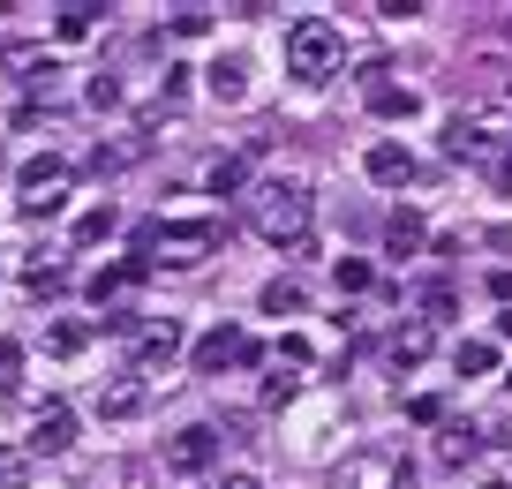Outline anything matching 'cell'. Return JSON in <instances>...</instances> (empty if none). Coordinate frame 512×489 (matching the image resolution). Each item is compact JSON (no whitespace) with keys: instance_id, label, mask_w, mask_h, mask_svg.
<instances>
[{"instance_id":"cell-33","label":"cell","mask_w":512,"mask_h":489,"mask_svg":"<svg viewBox=\"0 0 512 489\" xmlns=\"http://www.w3.org/2000/svg\"><path fill=\"white\" fill-rule=\"evenodd\" d=\"M407 414H415V422H445V399L422 392V399H407Z\"/></svg>"},{"instance_id":"cell-4","label":"cell","mask_w":512,"mask_h":489,"mask_svg":"<svg viewBox=\"0 0 512 489\" xmlns=\"http://www.w3.org/2000/svg\"><path fill=\"white\" fill-rule=\"evenodd\" d=\"M332 489H407V459L392 444H362L332 467Z\"/></svg>"},{"instance_id":"cell-18","label":"cell","mask_w":512,"mask_h":489,"mask_svg":"<svg viewBox=\"0 0 512 489\" xmlns=\"http://www.w3.org/2000/svg\"><path fill=\"white\" fill-rule=\"evenodd\" d=\"M452 369H460V377H490L497 347H490V339H460V347H452Z\"/></svg>"},{"instance_id":"cell-11","label":"cell","mask_w":512,"mask_h":489,"mask_svg":"<svg viewBox=\"0 0 512 489\" xmlns=\"http://www.w3.org/2000/svg\"><path fill=\"white\" fill-rule=\"evenodd\" d=\"M181 354V324L174 316H151V324H136V362L144 369H166Z\"/></svg>"},{"instance_id":"cell-36","label":"cell","mask_w":512,"mask_h":489,"mask_svg":"<svg viewBox=\"0 0 512 489\" xmlns=\"http://www.w3.org/2000/svg\"><path fill=\"white\" fill-rule=\"evenodd\" d=\"M490 181H497V189H505V196H512V143H505V151H497V158H490Z\"/></svg>"},{"instance_id":"cell-1","label":"cell","mask_w":512,"mask_h":489,"mask_svg":"<svg viewBox=\"0 0 512 489\" xmlns=\"http://www.w3.org/2000/svg\"><path fill=\"white\" fill-rule=\"evenodd\" d=\"M249 226L272 249H309V189L302 181H264L249 196Z\"/></svg>"},{"instance_id":"cell-9","label":"cell","mask_w":512,"mask_h":489,"mask_svg":"<svg viewBox=\"0 0 512 489\" xmlns=\"http://www.w3.org/2000/svg\"><path fill=\"white\" fill-rule=\"evenodd\" d=\"M362 174L377 181V189H407V181H415V151H407V143H369V158H362Z\"/></svg>"},{"instance_id":"cell-27","label":"cell","mask_w":512,"mask_h":489,"mask_svg":"<svg viewBox=\"0 0 512 489\" xmlns=\"http://www.w3.org/2000/svg\"><path fill=\"white\" fill-rule=\"evenodd\" d=\"M113 226H121V211H113V204H91V211L76 219V241H106Z\"/></svg>"},{"instance_id":"cell-8","label":"cell","mask_w":512,"mask_h":489,"mask_svg":"<svg viewBox=\"0 0 512 489\" xmlns=\"http://www.w3.org/2000/svg\"><path fill=\"white\" fill-rule=\"evenodd\" d=\"M144 271H151L144 256H128V264H106V271H91V286H83V294H91V309H98V316H113L128 294H136V286H144Z\"/></svg>"},{"instance_id":"cell-7","label":"cell","mask_w":512,"mask_h":489,"mask_svg":"<svg viewBox=\"0 0 512 489\" xmlns=\"http://www.w3.org/2000/svg\"><path fill=\"white\" fill-rule=\"evenodd\" d=\"M445 151L452 158H497L505 151V113H452L445 121Z\"/></svg>"},{"instance_id":"cell-15","label":"cell","mask_w":512,"mask_h":489,"mask_svg":"<svg viewBox=\"0 0 512 489\" xmlns=\"http://www.w3.org/2000/svg\"><path fill=\"white\" fill-rule=\"evenodd\" d=\"M422 241H430V226H422V211H392L384 219V256H422Z\"/></svg>"},{"instance_id":"cell-23","label":"cell","mask_w":512,"mask_h":489,"mask_svg":"<svg viewBox=\"0 0 512 489\" xmlns=\"http://www.w3.org/2000/svg\"><path fill=\"white\" fill-rule=\"evenodd\" d=\"M422 362H430V332L415 324V332H400V339H392V369H422Z\"/></svg>"},{"instance_id":"cell-16","label":"cell","mask_w":512,"mask_h":489,"mask_svg":"<svg viewBox=\"0 0 512 489\" xmlns=\"http://www.w3.org/2000/svg\"><path fill=\"white\" fill-rule=\"evenodd\" d=\"M369 113H377V121H415L422 98L407 91V83H369Z\"/></svg>"},{"instance_id":"cell-12","label":"cell","mask_w":512,"mask_h":489,"mask_svg":"<svg viewBox=\"0 0 512 489\" xmlns=\"http://www.w3.org/2000/svg\"><path fill=\"white\" fill-rule=\"evenodd\" d=\"M68 444H76V414L61 407V399H46V407H38V422H31V452H68Z\"/></svg>"},{"instance_id":"cell-14","label":"cell","mask_w":512,"mask_h":489,"mask_svg":"<svg viewBox=\"0 0 512 489\" xmlns=\"http://www.w3.org/2000/svg\"><path fill=\"white\" fill-rule=\"evenodd\" d=\"M204 91L219 98V106H241V98H249V61H241V53H219V61L204 68Z\"/></svg>"},{"instance_id":"cell-20","label":"cell","mask_w":512,"mask_h":489,"mask_svg":"<svg viewBox=\"0 0 512 489\" xmlns=\"http://www.w3.org/2000/svg\"><path fill=\"white\" fill-rule=\"evenodd\" d=\"M144 158V136H128V143H98L91 151V174H121V166H136Z\"/></svg>"},{"instance_id":"cell-25","label":"cell","mask_w":512,"mask_h":489,"mask_svg":"<svg viewBox=\"0 0 512 489\" xmlns=\"http://www.w3.org/2000/svg\"><path fill=\"white\" fill-rule=\"evenodd\" d=\"M83 347H91V324H53V332H46V354H61V362L83 354Z\"/></svg>"},{"instance_id":"cell-24","label":"cell","mask_w":512,"mask_h":489,"mask_svg":"<svg viewBox=\"0 0 512 489\" xmlns=\"http://www.w3.org/2000/svg\"><path fill=\"white\" fill-rule=\"evenodd\" d=\"M0 489H31V452L23 444H0Z\"/></svg>"},{"instance_id":"cell-35","label":"cell","mask_w":512,"mask_h":489,"mask_svg":"<svg viewBox=\"0 0 512 489\" xmlns=\"http://www.w3.org/2000/svg\"><path fill=\"white\" fill-rule=\"evenodd\" d=\"M279 362H294V369H309V339H294V332H287V339H279Z\"/></svg>"},{"instance_id":"cell-2","label":"cell","mask_w":512,"mask_h":489,"mask_svg":"<svg viewBox=\"0 0 512 489\" xmlns=\"http://www.w3.org/2000/svg\"><path fill=\"white\" fill-rule=\"evenodd\" d=\"M226 241V226L219 219H159V226H136V249H144V264L159 256V264H204L211 249Z\"/></svg>"},{"instance_id":"cell-5","label":"cell","mask_w":512,"mask_h":489,"mask_svg":"<svg viewBox=\"0 0 512 489\" xmlns=\"http://www.w3.org/2000/svg\"><path fill=\"white\" fill-rule=\"evenodd\" d=\"M256 354H264V347H256L241 324H211V332L189 347V369H196V377H226V369H249Z\"/></svg>"},{"instance_id":"cell-26","label":"cell","mask_w":512,"mask_h":489,"mask_svg":"<svg viewBox=\"0 0 512 489\" xmlns=\"http://www.w3.org/2000/svg\"><path fill=\"white\" fill-rule=\"evenodd\" d=\"M0 68H16V76L46 68V76H53V53H46V46H0Z\"/></svg>"},{"instance_id":"cell-38","label":"cell","mask_w":512,"mask_h":489,"mask_svg":"<svg viewBox=\"0 0 512 489\" xmlns=\"http://www.w3.org/2000/svg\"><path fill=\"white\" fill-rule=\"evenodd\" d=\"M219 489H264V482H256V474H226Z\"/></svg>"},{"instance_id":"cell-41","label":"cell","mask_w":512,"mask_h":489,"mask_svg":"<svg viewBox=\"0 0 512 489\" xmlns=\"http://www.w3.org/2000/svg\"><path fill=\"white\" fill-rule=\"evenodd\" d=\"M482 489H505V482H482Z\"/></svg>"},{"instance_id":"cell-21","label":"cell","mask_w":512,"mask_h":489,"mask_svg":"<svg viewBox=\"0 0 512 489\" xmlns=\"http://www.w3.org/2000/svg\"><path fill=\"white\" fill-rule=\"evenodd\" d=\"M98 16H106V8H61V16H53V31H61V46H83V38L98 31Z\"/></svg>"},{"instance_id":"cell-3","label":"cell","mask_w":512,"mask_h":489,"mask_svg":"<svg viewBox=\"0 0 512 489\" xmlns=\"http://www.w3.org/2000/svg\"><path fill=\"white\" fill-rule=\"evenodd\" d=\"M339 61H347V38H339L332 16H302V23L287 31V76H294V83L339 76Z\"/></svg>"},{"instance_id":"cell-30","label":"cell","mask_w":512,"mask_h":489,"mask_svg":"<svg viewBox=\"0 0 512 489\" xmlns=\"http://www.w3.org/2000/svg\"><path fill=\"white\" fill-rule=\"evenodd\" d=\"M211 23H219L211 8H174V16H166V31H174V38H204Z\"/></svg>"},{"instance_id":"cell-34","label":"cell","mask_w":512,"mask_h":489,"mask_svg":"<svg viewBox=\"0 0 512 489\" xmlns=\"http://www.w3.org/2000/svg\"><path fill=\"white\" fill-rule=\"evenodd\" d=\"M91 106H121V83H113V76H91Z\"/></svg>"},{"instance_id":"cell-31","label":"cell","mask_w":512,"mask_h":489,"mask_svg":"<svg viewBox=\"0 0 512 489\" xmlns=\"http://www.w3.org/2000/svg\"><path fill=\"white\" fill-rule=\"evenodd\" d=\"M23 384V339H0V392Z\"/></svg>"},{"instance_id":"cell-28","label":"cell","mask_w":512,"mask_h":489,"mask_svg":"<svg viewBox=\"0 0 512 489\" xmlns=\"http://www.w3.org/2000/svg\"><path fill=\"white\" fill-rule=\"evenodd\" d=\"M332 279H339V294H369V279H377V271H369L362 256H339V264H332Z\"/></svg>"},{"instance_id":"cell-22","label":"cell","mask_w":512,"mask_h":489,"mask_svg":"<svg viewBox=\"0 0 512 489\" xmlns=\"http://www.w3.org/2000/svg\"><path fill=\"white\" fill-rule=\"evenodd\" d=\"M241 181H249V158H219V166L204 174V189L211 196H241Z\"/></svg>"},{"instance_id":"cell-29","label":"cell","mask_w":512,"mask_h":489,"mask_svg":"<svg viewBox=\"0 0 512 489\" xmlns=\"http://www.w3.org/2000/svg\"><path fill=\"white\" fill-rule=\"evenodd\" d=\"M264 309H272V316H302V286H294V279H272V286H264Z\"/></svg>"},{"instance_id":"cell-39","label":"cell","mask_w":512,"mask_h":489,"mask_svg":"<svg viewBox=\"0 0 512 489\" xmlns=\"http://www.w3.org/2000/svg\"><path fill=\"white\" fill-rule=\"evenodd\" d=\"M497 332H505V339H512V309H505V316H497Z\"/></svg>"},{"instance_id":"cell-13","label":"cell","mask_w":512,"mask_h":489,"mask_svg":"<svg viewBox=\"0 0 512 489\" xmlns=\"http://www.w3.org/2000/svg\"><path fill=\"white\" fill-rule=\"evenodd\" d=\"M144 407H151V384L144 377H113L106 392H98V414H106V422H136Z\"/></svg>"},{"instance_id":"cell-17","label":"cell","mask_w":512,"mask_h":489,"mask_svg":"<svg viewBox=\"0 0 512 489\" xmlns=\"http://www.w3.org/2000/svg\"><path fill=\"white\" fill-rule=\"evenodd\" d=\"M23 294H31V301H53V294H68V264H46V256H38V264L23 271Z\"/></svg>"},{"instance_id":"cell-32","label":"cell","mask_w":512,"mask_h":489,"mask_svg":"<svg viewBox=\"0 0 512 489\" xmlns=\"http://www.w3.org/2000/svg\"><path fill=\"white\" fill-rule=\"evenodd\" d=\"M422 309H430V316H452V309H460V294H452L445 279H430V286H422Z\"/></svg>"},{"instance_id":"cell-10","label":"cell","mask_w":512,"mask_h":489,"mask_svg":"<svg viewBox=\"0 0 512 489\" xmlns=\"http://www.w3.org/2000/svg\"><path fill=\"white\" fill-rule=\"evenodd\" d=\"M211 459H219V429H204V422H189L174 444H166V467L174 474H204Z\"/></svg>"},{"instance_id":"cell-6","label":"cell","mask_w":512,"mask_h":489,"mask_svg":"<svg viewBox=\"0 0 512 489\" xmlns=\"http://www.w3.org/2000/svg\"><path fill=\"white\" fill-rule=\"evenodd\" d=\"M16 181H23V219H53V211H61V196H68V158L38 151Z\"/></svg>"},{"instance_id":"cell-37","label":"cell","mask_w":512,"mask_h":489,"mask_svg":"<svg viewBox=\"0 0 512 489\" xmlns=\"http://www.w3.org/2000/svg\"><path fill=\"white\" fill-rule=\"evenodd\" d=\"M490 294H497V301L512 309V271H490Z\"/></svg>"},{"instance_id":"cell-19","label":"cell","mask_w":512,"mask_h":489,"mask_svg":"<svg viewBox=\"0 0 512 489\" xmlns=\"http://www.w3.org/2000/svg\"><path fill=\"white\" fill-rule=\"evenodd\" d=\"M482 452V437L475 429H460V422H445V437H437V459H445V467H467V459Z\"/></svg>"},{"instance_id":"cell-40","label":"cell","mask_w":512,"mask_h":489,"mask_svg":"<svg viewBox=\"0 0 512 489\" xmlns=\"http://www.w3.org/2000/svg\"><path fill=\"white\" fill-rule=\"evenodd\" d=\"M0 174H8V151H0Z\"/></svg>"}]
</instances>
